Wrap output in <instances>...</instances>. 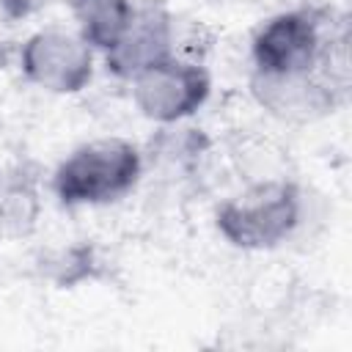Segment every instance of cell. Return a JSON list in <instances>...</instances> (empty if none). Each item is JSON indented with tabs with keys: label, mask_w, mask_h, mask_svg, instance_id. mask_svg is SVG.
<instances>
[{
	"label": "cell",
	"mask_w": 352,
	"mask_h": 352,
	"mask_svg": "<svg viewBox=\"0 0 352 352\" xmlns=\"http://www.w3.org/2000/svg\"><path fill=\"white\" fill-rule=\"evenodd\" d=\"M140 151L124 138L77 146L55 170V195L69 206H99L124 198L140 179Z\"/></svg>",
	"instance_id": "6da1fadb"
},
{
	"label": "cell",
	"mask_w": 352,
	"mask_h": 352,
	"mask_svg": "<svg viewBox=\"0 0 352 352\" xmlns=\"http://www.w3.org/2000/svg\"><path fill=\"white\" fill-rule=\"evenodd\" d=\"M300 220V198L289 182H258L217 209V231L234 248L267 250L280 245Z\"/></svg>",
	"instance_id": "7a4b0ae2"
},
{
	"label": "cell",
	"mask_w": 352,
	"mask_h": 352,
	"mask_svg": "<svg viewBox=\"0 0 352 352\" xmlns=\"http://www.w3.org/2000/svg\"><path fill=\"white\" fill-rule=\"evenodd\" d=\"M22 74L50 94H77L94 74V47L74 30L44 28L19 50Z\"/></svg>",
	"instance_id": "3957f363"
},
{
	"label": "cell",
	"mask_w": 352,
	"mask_h": 352,
	"mask_svg": "<svg viewBox=\"0 0 352 352\" xmlns=\"http://www.w3.org/2000/svg\"><path fill=\"white\" fill-rule=\"evenodd\" d=\"M129 82L138 110L157 124H179L190 118L209 96V74L198 63H187L173 55L140 72Z\"/></svg>",
	"instance_id": "277c9868"
},
{
	"label": "cell",
	"mask_w": 352,
	"mask_h": 352,
	"mask_svg": "<svg viewBox=\"0 0 352 352\" xmlns=\"http://www.w3.org/2000/svg\"><path fill=\"white\" fill-rule=\"evenodd\" d=\"M324 47L319 22L305 11H283L267 19L253 38L256 74H302L316 69Z\"/></svg>",
	"instance_id": "5b68a950"
},
{
	"label": "cell",
	"mask_w": 352,
	"mask_h": 352,
	"mask_svg": "<svg viewBox=\"0 0 352 352\" xmlns=\"http://www.w3.org/2000/svg\"><path fill=\"white\" fill-rule=\"evenodd\" d=\"M170 50H173V22L168 11L160 6H135L124 33L104 52V63L116 77L132 80L140 72L170 58L173 55Z\"/></svg>",
	"instance_id": "8992f818"
},
{
	"label": "cell",
	"mask_w": 352,
	"mask_h": 352,
	"mask_svg": "<svg viewBox=\"0 0 352 352\" xmlns=\"http://www.w3.org/2000/svg\"><path fill=\"white\" fill-rule=\"evenodd\" d=\"M336 85L319 69L302 74H253L256 99L275 116L283 118H314L336 104Z\"/></svg>",
	"instance_id": "52a82bcc"
},
{
	"label": "cell",
	"mask_w": 352,
	"mask_h": 352,
	"mask_svg": "<svg viewBox=\"0 0 352 352\" xmlns=\"http://www.w3.org/2000/svg\"><path fill=\"white\" fill-rule=\"evenodd\" d=\"M77 33L94 47L107 52L124 33L135 6L129 0H69Z\"/></svg>",
	"instance_id": "ba28073f"
},
{
	"label": "cell",
	"mask_w": 352,
	"mask_h": 352,
	"mask_svg": "<svg viewBox=\"0 0 352 352\" xmlns=\"http://www.w3.org/2000/svg\"><path fill=\"white\" fill-rule=\"evenodd\" d=\"M44 0H0V14L8 19H25L41 8Z\"/></svg>",
	"instance_id": "9c48e42d"
}]
</instances>
